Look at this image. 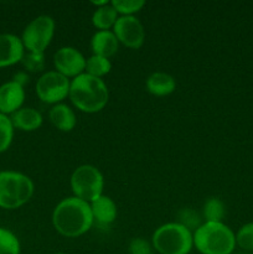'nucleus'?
Instances as JSON below:
<instances>
[{
  "instance_id": "obj_16",
  "label": "nucleus",
  "mask_w": 253,
  "mask_h": 254,
  "mask_svg": "<svg viewBox=\"0 0 253 254\" xmlns=\"http://www.w3.org/2000/svg\"><path fill=\"white\" fill-rule=\"evenodd\" d=\"M50 122L61 131L73 130L77 124V117L73 109L64 103L55 104L49 112Z\"/></svg>"
},
{
  "instance_id": "obj_10",
  "label": "nucleus",
  "mask_w": 253,
  "mask_h": 254,
  "mask_svg": "<svg viewBox=\"0 0 253 254\" xmlns=\"http://www.w3.org/2000/svg\"><path fill=\"white\" fill-rule=\"evenodd\" d=\"M55 71L63 74L67 78H72L84 73L87 59L79 50L73 46L60 47L54 54Z\"/></svg>"
},
{
  "instance_id": "obj_24",
  "label": "nucleus",
  "mask_w": 253,
  "mask_h": 254,
  "mask_svg": "<svg viewBox=\"0 0 253 254\" xmlns=\"http://www.w3.org/2000/svg\"><path fill=\"white\" fill-rule=\"evenodd\" d=\"M111 4L121 16H134L145 5L144 0H112Z\"/></svg>"
},
{
  "instance_id": "obj_6",
  "label": "nucleus",
  "mask_w": 253,
  "mask_h": 254,
  "mask_svg": "<svg viewBox=\"0 0 253 254\" xmlns=\"http://www.w3.org/2000/svg\"><path fill=\"white\" fill-rule=\"evenodd\" d=\"M73 196L91 203L103 195L104 178L98 168L83 164L76 168L69 179Z\"/></svg>"
},
{
  "instance_id": "obj_21",
  "label": "nucleus",
  "mask_w": 253,
  "mask_h": 254,
  "mask_svg": "<svg viewBox=\"0 0 253 254\" xmlns=\"http://www.w3.org/2000/svg\"><path fill=\"white\" fill-rule=\"evenodd\" d=\"M21 246L15 233L7 228L0 227V254H20Z\"/></svg>"
},
{
  "instance_id": "obj_30",
  "label": "nucleus",
  "mask_w": 253,
  "mask_h": 254,
  "mask_svg": "<svg viewBox=\"0 0 253 254\" xmlns=\"http://www.w3.org/2000/svg\"><path fill=\"white\" fill-rule=\"evenodd\" d=\"M54 254H66L64 252H56V253H54Z\"/></svg>"
},
{
  "instance_id": "obj_15",
  "label": "nucleus",
  "mask_w": 253,
  "mask_h": 254,
  "mask_svg": "<svg viewBox=\"0 0 253 254\" xmlns=\"http://www.w3.org/2000/svg\"><path fill=\"white\" fill-rule=\"evenodd\" d=\"M10 119L14 128L21 131H35L44 123L42 114L32 107H22L11 114Z\"/></svg>"
},
{
  "instance_id": "obj_23",
  "label": "nucleus",
  "mask_w": 253,
  "mask_h": 254,
  "mask_svg": "<svg viewBox=\"0 0 253 254\" xmlns=\"http://www.w3.org/2000/svg\"><path fill=\"white\" fill-rule=\"evenodd\" d=\"M178 223L183 225L191 232H195L202 225V216L192 208H183L178 213Z\"/></svg>"
},
{
  "instance_id": "obj_12",
  "label": "nucleus",
  "mask_w": 253,
  "mask_h": 254,
  "mask_svg": "<svg viewBox=\"0 0 253 254\" xmlns=\"http://www.w3.org/2000/svg\"><path fill=\"white\" fill-rule=\"evenodd\" d=\"M25 47L21 37L14 34H0V68L21 62Z\"/></svg>"
},
{
  "instance_id": "obj_7",
  "label": "nucleus",
  "mask_w": 253,
  "mask_h": 254,
  "mask_svg": "<svg viewBox=\"0 0 253 254\" xmlns=\"http://www.w3.org/2000/svg\"><path fill=\"white\" fill-rule=\"evenodd\" d=\"M56 22L49 15H40L32 19L21 35V41L25 50L29 52L45 54V50L50 46L55 35Z\"/></svg>"
},
{
  "instance_id": "obj_32",
  "label": "nucleus",
  "mask_w": 253,
  "mask_h": 254,
  "mask_svg": "<svg viewBox=\"0 0 253 254\" xmlns=\"http://www.w3.org/2000/svg\"><path fill=\"white\" fill-rule=\"evenodd\" d=\"M252 254H253V252H252Z\"/></svg>"
},
{
  "instance_id": "obj_11",
  "label": "nucleus",
  "mask_w": 253,
  "mask_h": 254,
  "mask_svg": "<svg viewBox=\"0 0 253 254\" xmlns=\"http://www.w3.org/2000/svg\"><path fill=\"white\" fill-rule=\"evenodd\" d=\"M25 87L15 81H7L0 86V113L11 116L22 108L25 102Z\"/></svg>"
},
{
  "instance_id": "obj_27",
  "label": "nucleus",
  "mask_w": 253,
  "mask_h": 254,
  "mask_svg": "<svg viewBox=\"0 0 253 254\" xmlns=\"http://www.w3.org/2000/svg\"><path fill=\"white\" fill-rule=\"evenodd\" d=\"M130 254H153V245L144 238H133L129 243Z\"/></svg>"
},
{
  "instance_id": "obj_9",
  "label": "nucleus",
  "mask_w": 253,
  "mask_h": 254,
  "mask_svg": "<svg viewBox=\"0 0 253 254\" xmlns=\"http://www.w3.org/2000/svg\"><path fill=\"white\" fill-rule=\"evenodd\" d=\"M112 31L119 44L131 50H138L145 41V30L136 16H119Z\"/></svg>"
},
{
  "instance_id": "obj_28",
  "label": "nucleus",
  "mask_w": 253,
  "mask_h": 254,
  "mask_svg": "<svg viewBox=\"0 0 253 254\" xmlns=\"http://www.w3.org/2000/svg\"><path fill=\"white\" fill-rule=\"evenodd\" d=\"M12 81H15L16 83H19L20 86L25 87V84L29 83L30 77H29V74H27V72H17V73H15L14 77H12Z\"/></svg>"
},
{
  "instance_id": "obj_8",
  "label": "nucleus",
  "mask_w": 253,
  "mask_h": 254,
  "mask_svg": "<svg viewBox=\"0 0 253 254\" xmlns=\"http://www.w3.org/2000/svg\"><path fill=\"white\" fill-rule=\"evenodd\" d=\"M69 86L71 79L54 69L45 72L39 77L35 91L39 99H41L44 103L55 106L62 103V101L68 97Z\"/></svg>"
},
{
  "instance_id": "obj_22",
  "label": "nucleus",
  "mask_w": 253,
  "mask_h": 254,
  "mask_svg": "<svg viewBox=\"0 0 253 254\" xmlns=\"http://www.w3.org/2000/svg\"><path fill=\"white\" fill-rule=\"evenodd\" d=\"M15 128L9 116L0 113V154L10 148L14 139Z\"/></svg>"
},
{
  "instance_id": "obj_13",
  "label": "nucleus",
  "mask_w": 253,
  "mask_h": 254,
  "mask_svg": "<svg viewBox=\"0 0 253 254\" xmlns=\"http://www.w3.org/2000/svg\"><path fill=\"white\" fill-rule=\"evenodd\" d=\"M89 205H91L93 222L101 227H108L116 221L117 216H118L117 203L109 196H99L97 200H94Z\"/></svg>"
},
{
  "instance_id": "obj_31",
  "label": "nucleus",
  "mask_w": 253,
  "mask_h": 254,
  "mask_svg": "<svg viewBox=\"0 0 253 254\" xmlns=\"http://www.w3.org/2000/svg\"><path fill=\"white\" fill-rule=\"evenodd\" d=\"M232 254H242V253H232Z\"/></svg>"
},
{
  "instance_id": "obj_17",
  "label": "nucleus",
  "mask_w": 253,
  "mask_h": 254,
  "mask_svg": "<svg viewBox=\"0 0 253 254\" xmlns=\"http://www.w3.org/2000/svg\"><path fill=\"white\" fill-rule=\"evenodd\" d=\"M146 91L156 97H165L176 89V79L166 72H153L146 78Z\"/></svg>"
},
{
  "instance_id": "obj_2",
  "label": "nucleus",
  "mask_w": 253,
  "mask_h": 254,
  "mask_svg": "<svg viewBox=\"0 0 253 254\" xmlns=\"http://www.w3.org/2000/svg\"><path fill=\"white\" fill-rule=\"evenodd\" d=\"M68 98L78 111L83 113H97L107 106L109 89L102 78L82 73L71 79Z\"/></svg>"
},
{
  "instance_id": "obj_19",
  "label": "nucleus",
  "mask_w": 253,
  "mask_h": 254,
  "mask_svg": "<svg viewBox=\"0 0 253 254\" xmlns=\"http://www.w3.org/2000/svg\"><path fill=\"white\" fill-rule=\"evenodd\" d=\"M226 216V206L218 197H210L203 203L202 217L205 222H223Z\"/></svg>"
},
{
  "instance_id": "obj_1",
  "label": "nucleus",
  "mask_w": 253,
  "mask_h": 254,
  "mask_svg": "<svg viewBox=\"0 0 253 254\" xmlns=\"http://www.w3.org/2000/svg\"><path fill=\"white\" fill-rule=\"evenodd\" d=\"M52 225L63 237L77 238L83 236L94 225L91 205L76 196L63 198L52 212Z\"/></svg>"
},
{
  "instance_id": "obj_29",
  "label": "nucleus",
  "mask_w": 253,
  "mask_h": 254,
  "mask_svg": "<svg viewBox=\"0 0 253 254\" xmlns=\"http://www.w3.org/2000/svg\"><path fill=\"white\" fill-rule=\"evenodd\" d=\"M92 4L96 5L97 7H101V6H104V5L109 4V1H107V0H103V1H92Z\"/></svg>"
},
{
  "instance_id": "obj_14",
  "label": "nucleus",
  "mask_w": 253,
  "mask_h": 254,
  "mask_svg": "<svg viewBox=\"0 0 253 254\" xmlns=\"http://www.w3.org/2000/svg\"><path fill=\"white\" fill-rule=\"evenodd\" d=\"M91 49L93 55L111 59L118 52L119 41L112 30L96 31L91 39Z\"/></svg>"
},
{
  "instance_id": "obj_20",
  "label": "nucleus",
  "mask_w": 253,
  "mask_h": 254,
  "mask_svg": "<svg viewBox=\"0 0 253 254\" xmlns=\"http://www.w3.org/2000/svg\"><path fill=\"white\" fill-rule=\"evenodd\" d=\"M112 69V62L109 59L106 57L97 56V55H92L87 59L86 61V69L84 72L91 76L97 77V78H102V77L107 76Z\"/></svg>"
},
{
  "instance_id": "obj_5",
  "label": "nucleus",
  "mask_w": 253,
  "mask_h": 254,
  "mask_svg": "<svg viewBox=\"0 0 253 254\" xmlns=\"http://www.w3.org/2000/svg\"><path fill=\"white\" fill-rule=\"evenodd\" d=\"M151 245L159 254H189L193 248V233L180 223L169 222L156 228Z\"/></svg>"
},
{
  "instance_id": "obj_26",
  "label": "nucleus",
  "mask_w": 253,
  "mask_h": 254,
  "mask_svg": "<svg viewBox=\"0 0 253 254\" xmlns=\"http://www.w3.org/2000/svg\"><path fill=\"white\" fill-rule=\"evenodd\" d=\"M236 246L247 252H253V222L246 223L237 231Z\"/></svg>"
},
{
  "instance_id": "obj_18",
  "label": "nucleus",
  "mask_w": 253,
  "mask_h": 254,
  "mask_svg": "<svg viewBox=\"0 0 253 254\" xmlns=\"http://www.w3.org/2000/svg\"><path fill=\"white\" fill-rule=\"evenodd\" d=\"M119 14L117 10L114 9L113 5L109 4L104 5V6L97 7L94 10L93 15H92V24L98 31H104V30L113 29L114 24L118 20Z\"/></svg>"
},
{
  "instance_id": "obj_4",
  "label": "nucleus",
  "mask_w": 253,
  "mask_h": 254,
  "mask_svg": "<svg viewBox=\"0 0 253 254\" xmlns=\"http://www.w3.org/2000/svg\"><path fill=\"white\" fill-rule=\"evenodd\" d=\"M34 191V183L25 174L14 170L0 171V208H20L29 202Z\"/></svg>"
},
{
  "instance_id": "obj_3",
  "label": "nucleus",
  "mask_w": 253,
  "mask_h": 254,
  "mask_svg": "<svg viewBox=\"0 0 253 254\" xmlns=\"http://www.w3.org/2000/svg\"><path fill=\"white\" fill-rule=\"evenodd\" d=\"M193 247L201 254H232L236 233L223 222H203L193 232Z\"/></svg>"
},
{
  "instance_id": "obj_25",
  "label": "nucleus",
  "mask_w": 253,
  "mask_h": 254,
  "mask_svg": "<svg viewBox=\"0 0 253 254\" xmlns=\"http://www.w3.org/2000/svg\"><path fill=\"white\" fill-rule=\"evenodd\" d=\"M20 64L24 66L25 71L37 73L45 68V54H37V52H25Z\"/></svg>"
}]
</instances>
